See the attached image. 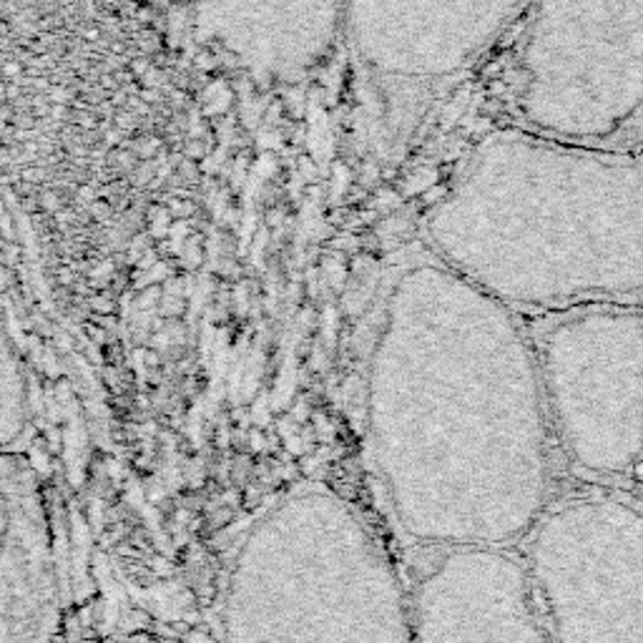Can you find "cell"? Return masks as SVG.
Wrapping results in <instances>:
<instances>
[{"instance_id":"6","label":"cell","mask_w":643,"mask_h":643,"mask_svg":"<svg viewBox=\"0 0 643 643\" xmlns=\"http://www.w3.org/2000/svg\"><path fill=\"white\" fill-rule=\"evenodd\" d=\"M521 558L551 643H643V511L629 498L551 500Z\"/></svg>"},{"instance_id":"7","label":"cell","mask_w":643,"mask_h":643,"mask_svg":"<svg viewBox=\"0 0 643 643\" xmlns=\"http://www.w3.org/2000/svg\"><path fill=\"white\" fill-rule=\"evenodd\" d=\"M417 643H551L511 548H431L413 591Z\"/></svg>"},{"instance_id":"9","label":"cell","mask_w":643,"mask_h":643,"mask_svg":"<svg viewBox=\"0 0 643 643\" xmlns=\"http://www.w3.org/2000/svg\"><path fill=\"white\" fill-rule=\"evenodd\" d=\"M641 472H643V466H641Z\"/></svg>"},{"instance_id":"4","label":"cell","mask_w":643,"mask_h":643,"mask_svg":"<svg viewBox=\"0 0 643 643\" xmlns=\"http://www.w3.org/2000/svg\"><path fill=\"white\" fill-rule=\"evenodd\" d=\"M528 0H342V41L368 84L374 141L397 159L460 80L476 76Z\"/></svg>"},{"instance_id":"8","label":"cell","mask_w":643,"mask_h":643,"mask_svg":"<svg viewBox=\"0 0 643 643\" xmlns=\"http://www.w3.org/2000/svg\"><path fill=\"white\" fill-rule=\"evenodd\" d=\"M199 43L259 84H297L342 41V0H176Z\"/></svg>"},{"instance_id":"1","label":"cell","mask_w":643,"mask_h":643,"mask_svg":"<svg viewBox=\"0 0 643 643\" xmlns=\"http://www.w3.org/2000/svg\"><path fill=\"white\" fill-rule=\"evenodd\" d=\"M368 419L402 531L427 548H513L551 503L553 431L523 317L427 244L385 270Z\"/></svg>"},{"instance_id":"3","label":"cell","mask_w":643,"mask_h":643,"mask_svg":"<svg viewBox=\"0 0 643 643\" xmlns=\"http://www.w3.org/2000/svg\"><path fill=\"white\" fill-rule=\"evenodd\" d=\"M476 78L490 127L643 154V0H528Z\"/></svg>"},{"instance_id":"5","label":"cell","mask_w":643,"mask_h":643,"mask_svg":"<svg viewBox=\"0 0 643 643\" xmlns=\"http://www.w3.org/2000/svg\"><path fill=\"white\" fill-rule=\"evenodd\" d=\"M543 397L568 466L596 482L643 466V305H580L528 327Z\"/></svg>"},{"instance_id":"2","label":"cell","mask_w":643,"mask_h":643,"mask_svg":"<svg viewBox=\"0 0 643 643\" xmlns=\"http://www.w3.org/2000/svg\"><path fill=\"white\" fill-rule=\"evenodd\" d=\"M423 239L517 315L643 305V154L482 133Z\"/></svg>"}]
</instances>
